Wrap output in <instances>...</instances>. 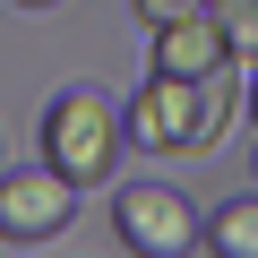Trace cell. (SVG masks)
I'll return each instance as SVG.
<instances>
[{"label": "cell", "instance_id": "cell-1", "mask_svg": "<svg viewBox=\"0 0 258 258\" xmlns=\"http://www.w3.org/2000/svg\"><path fill=\"white\" fill-rule=\"evenodd\" d=\"M120 120H129V147H147V155H207L232 120V69L224 78H164L155 69Z\"/></svg>", "mask_w": 258, "mask_h": 258}, {"label": "cell", "instance_id": "cell-2", "mask_svg": "<svg viewBox=\"0 0 258 258\" xmlns=\"http://www.w3.org/2000/svg\"><path fill=\"white\" fill-rule=\"evenodd\" d=\"M120 138H129V120H120V103L103 86H60L52 112H43V164L60 181H78V189L120 172Z\"/></svg>", "mask_w": 258, "mask_h": 258}, {"label": "cell", "instance_id": "cell-3", "mask_svg": "<svg viewBox=\"0 0 258 258\" xmlns=\"http://www.w3.org/2000/svg\"><path fill=\"white\" fill-rule=\"evenodd\" d=\"M112 232L138 249V258H189L207 224L189 215L181 189H164V181H129V189L112 198Z\"/></svg>", "mask_w": 258, "mask_h": 258}, {"label": "cell", "instance_id": "cell-4", "mask_svg": "<svg viewBox=\"0 0 258 258\" xmlns=\"http://www.w3.org/2000/svg\"><path fill=\"white\" fill-rule=\"evenodd\" d=\"M69 215H78V181H60L52 164L0 172V241H52V232H69Z\"/></svg>", "mask_w": 258, "mask_h": 258}, {"label": "cell", "instance_id": "cell-5", "mask_svg": "<svg viewBox=\"0 0 258 258\" xmlns=\"http://www.w3.org/2000/svg\"><path fill=\"white\" fill-rule=\"evenodd\" d=\"M155 69L164 78H224L241 60H232V43H224L215 18H181V26H155Z\"/></svg>", "mask_w": 258, "mask_h": 258}, {"label": "cell", "instance_id": "cell-6", "mask_svg": "<svg viewBox=\"0 0 258 258\" xmlns=\"http://www.w3.org/2000/svg\"><path fill=\"white\" fill-rule=\"evenodd\" d=\"M198 249H215V258H258V198L215 207V215H207V232H198Z\"/></svg>", "mask_w": 258, "mask_h": 258}, {"label": "cell", "instance_id": "cell-7", "mask_svg": "<svg viewBox=\"0 0 258 258\" xmlns=\"http://www.w3.org/2000/svg\"><path fill=\"white\" fill-rule=\"evenodd\" d=\"M207 18L224 26L232 60H241V69H258V0H207Z\"/></svg>", "mask_w": 258, "mask_h": 258}, {"label": "cell", "instance_id": "cell-8", "mask_svg": "<svg viewBox=\"0 0 258 258\" xmlns=\"http://www.w3.org/2000/svg\"><path fill=\"white\" fill-rule=\"evenodd\" d=\"M138 9V26L155 35V26H181V18H207V0H129Z\"/></svg>", "mask_w": 258, "mask_h": 258}, {"label": "cell", "instance_id": "cell-9", "mask_svg": "<svg viewBox=\"0 0 258 258\" xmlns=\"http://www.w3.org/2000/svg\"><path fill=\"white\" fill-rule=\"evenodd\" d=\"M241 103H249V120H258V69H241Z\"/></svg>", "mask_w": 258, "mask_h": 258}, {"label": "cell", "instance_id": "cell-10", "mask_svg": "<svg viewBox=\"0 0 258 258\" xmlns=\"http://www.w3.org/2000/svg\"><path fill=\"white\" fill-rule=\"evenodd\" d=\"M18 9H52V0H18Z\"/></svg>", "mask_w": 258, "mask_h": 258}]
</instances>
